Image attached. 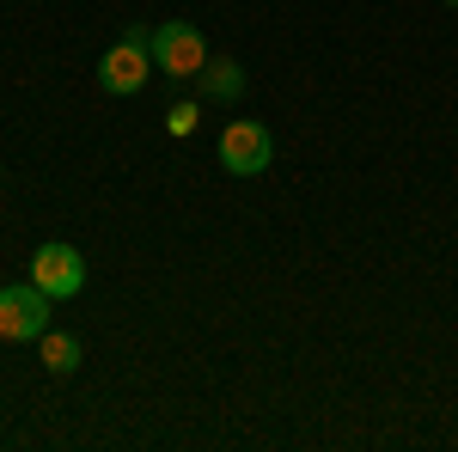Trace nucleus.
<instances>
[{"label":"nucleus","instance_id":"1","mask_svg":"<svg viewBox=\"0 0 458 452\" xmlns=\"http://www.w3.org/2000/svg\"><path fill=\"white\" fill-rule=\"evenodd\" d=\"M147 73H153V31L147 25H129L105 49V62H98V86H105L110 98H135L147 86Z\"/></svg>","mask_w":458,"mask_h":452},{"label":"nucleus","instance_id":"2","mask_svg":"<svg viewBox=\"0 0 458 452\" xmlns=\"http://www.w3.org/2000/svg\"><path fill=\"white\" fill-rule=\"evenodd\" d=\"M49 294L37 281H6L0 287V343H37L49 330Z\"/></svg>","mask_w":458,"mask_h":452},{"label":"nucleus","instance_id":"3","mask_svg":"<svg viewBox=\"0 0 458 452\" xmlns=\"http://www.w3.org/2000/svg\"><path fill=\"white\" fill-rule=\"evenodd\" d=\"M153 68H165L172 80L202 73L208 68V43H202V31H196L190 19H165V25L153 31Z\"/></svg>","mask_w":458,"mask_h":452},{"label":"nucleus","instance_id":"4","mask_svg":"<svg viewBox=\"0 0 458 452\" xmlns=\"http://www.w3.org/2000/svg\"><path fill=\"white\" fill-rule=\"evenodd\" d=\"M269 159H276V141H269V129H263V123H250V116L226 123V135H220V166H226L233 177L269 172Z\"/></svg>","mask_w":458,"mask_h":452},{"label":"nucleus","instance_id":"5","mask_svg":"<svg viewBox=\"0 0 458 452\" xmlns=\"http://www.w3.org/2000/svg\"><path fill=\"white\" fill-rule=\"evenodd\" d=\"M31 281L49 294V300H73V294L86 287V257H80L73 244H37Z\"/></svg>","mask_w":458,"mask_h":452},{"label":"nucleus","instance_id":"6","mask_svg":"<svg viewBox=\"0 0 458 452\" xmlns=\"http://www.w3.org/2000/svg\"><path fill=\"white\" fill-rule=\"evenodd\" d=\"M202 92H208V98H220V105H233V98L245 92V73H239V62H226V55H220L214 68H202Z\"/></svg>","mask_w":458,"mask_h":452},{"label":"nucleus","instance_id":"7","mask_svg":"<svg viewBox=\"0 0 458 452\" xmlns=\"http://www.w3.org/2000/svg\"><path fill=\"white\" fill-rule=\"evenodd\" d=\"M37 343H43V367H49V373H73V367H80V343H73V337L43 330Z\"/></svg>","mask_w":458,"mask_h":452},{"label":"nucleus","instance_id":"8","mask_svg":"<svg viewBox=\"0 0 458 452\" xmlns=\"http://www.w3.org/2000/svg\"><path fill=\"white\" fill-rule=\"evenodd\" d=\"M165 129H172V135H190V129H196V105H172L165 110Z\"/></svg>","mask_w":458,"mask_h":452},{"label":"nucleus","instance_id":"9","mask_svg":"<svg viewBox=\"0 0 458 452\" xmlns=\"http://www.w3.org/2000/svg\"><path fill=\"white\" fill-rule=\"evenodd\" d=\"M446 6H458V0H446Z\"/></svg>","mask_w":458,"mask_h":452}]
</instances>
